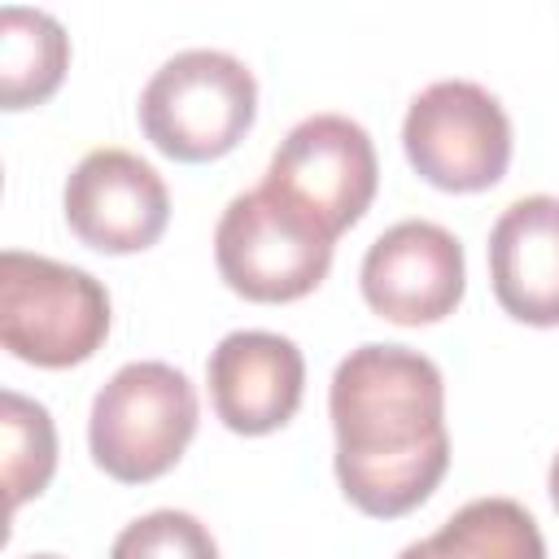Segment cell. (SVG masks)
I'll return each mask as SVG.
<instances>
[{"label":"cell","mask_w":559,"mask_h":559,"mask_svg":"<svg viewBox=\"0 0 559 559\" xmlns=\"http://www.w3.org/2000/svg\"><path fill=\"white\" fill-rule=\"evenodd\" d=\"M341 493L371 520L415 511L450 467L441 367L406 345L349 349L328 389Z\"/></svg>","instance_id":"cell-1"},{"label":"cell","mask_w":559,"mask_h":559,"mask_svg":"<svg viewBox=\"0 0 559 559\" xmlns=\"http://www.w3.org/2000/svg\"><path fill=\"white\" fill-rule=\"evenodd\" d=\"M332 249L336 236L266 179L231 197L214 227V262L223 284L262 306L314 293L328 280Z\"/></svg>","instance_id":"cell-2"},{"label":"cell","mask_w":559,"mask_h":559,"mask_svg":"<svg viewBox=\"0 0 559 559\" xmlns=\"http://www.w3.org/2000/svg\"><path fill=\"white\" fill-rule=\"evenodd\" d=\"M258 114L253 70L218 48L175 52L140 92V127L170 162H214L231 153Z\"/></svg>","instance_id":"cell-3"},{"label":"cell","mask_w":559,"mask_h":559,"mask_svg":"<svg viewBox=\"0 0 559 559\" xmlns=\"http://www.w3.org/2000/svg\"><path fill=\"white\" fill-rule=\"evenodd\" d=\"M109 336L105 284L44 253H0V341L31 367H79Z\"/></svg>","instance_id":"cell-4"},{"label":"cell","mask_w":559,"mask_h":559,"mask_svg":"<svg viewBox=\"0 0 559 559\" xmlns=\"http://www.w3.org/2000/svg\"><path fill=\"white\" fill-rule=\"evenodd\" d=\"M197 432V389L170 362L118 367L87 415V450L96 467L122 485L166 476Z\"/></svg>","instance_id":"cell-5"},{"label":"cell","mask_w":559,"mask_h":559,"mask_svg":"<svg viewBox=\"0 0 559 559\" xmlns=\"http://www.w3.org/2000/svg\"><path fill=\"white\" fill-rule=\"evenodd\" d=\"M402 148L419 179L441 192H485L511 166V118L472 79L424 87L402 118Z\"/></svg>","instance_id":"cell-6"},{"label":"cell","mask_w":559,"mask_h":559,"mask_svg":"<svg viewBox=\"0 0 559 559\" xmlns=\"http://www.w3.org/2000/svg\"><path fill=\"white\" fill-rule=\"evenodd\" d=\"M262 179L341 236L367 214L380 183V162L367 127L345 114H314L280 140Z\"/></svg>","instance_id":"cell-7"},{"label":"cell","mask_w":559,"mask_h":559,"mask_svg":"<svg viewBox=\"0 0 559 559\" xmlns=\"http://www.w3.org/2000/svg\"><path fill=\"white\" fill-rule=\"evenodd\" d=\"M362 301L402 328L441 323L454 314L467 288V262L454 231L428 218L393 223L371 240L358 266Z\"/></svg>","instance_id":"cell-8"},{"label":"cell","mask_w":559,"mask_h":559,"mask_svg":"<svg viewBox=\"0 0 559 559\" xmlns=\"http://www.w3.org/2000/svg\"><path fill=\"white\" fill-rule=\"evenodd\" d=\"M70 231L96 253H140L162 240L170 223V192L162 175L127 148H92L61 192Z\"/></svg>","instance_id":"cell-9"},{"label":"cell","mask_w":559,"mask_h":559,"mask_svg":"<svg viewBox=\"0 0 559 559\" xmlns=\"http://www.w3.org/2000/svg\"><path fill=\"white\" fill-rule=\"evenodd\" d=\"M205 380L223 428L240 437H266L297 415L306 389V358L280 332L240 328L210 349Z\"/></svg>","instance_id":"cell-10"},{"label":"cell","mask_w":559,"mask_h":559,"mask_svg":"<svg viewBox=\"0 0 559 559\" xmlns=\"http://www.w3.org/2000/svg\"><path fill=\"white\" fill-rule=\"evenodd\" d=\"M489 284L515 323L559 328V197H520L498 214Z\"/></svg>","instance_id":"cell-11"},{"label":"cell","mask_w":559,"mask_h":559,"mask_svg":"<svg viewBox=\"0 0 559 559\" xmlns=\"http://www.w3.org/2000/svg\"><path fill=\"white\" fill-rule=\"evenodd\" d=\"M397 559H546V542L515 498H472Z\"/></svg>","instance_id":"cell-12"},{"label":"cell","mask_w":559,"mask_h":559,"mask_svg":"<svg viewBox=\"0 0 559 559\" xmlns=\"http://www.w3.org/2000/svg\"><path fill=\"white\" fill-rule=\"evenodd\" d=\"M70 66V39L61 22L44 9L9 4L0 9V105L31 109L44 105Z\"/></svg>","instance_id":"cell-13"},{"label":"cell","mask_w":559,"mask_h":559,"mask_svg":"<svg viewBox=\"0 0 559 559\" xmlns=\"http://www.w3.org/2000/svg\"><path fill=\"white\" fill-rule=\"evenodd\" d=\"M57 472V432L44 402L13 389L0 393V476L9 489V511L39 498Z\"/></svg>","instance_id":"cell-14"},{"label":"cell","mask_w":559,"mask_h":559,"mask_svg":"<svg viewBox=\"0 0 559 559\" xmlns=\"http://www.w3.org/2000/svg\"><path fill=\"white\" fill-rule=\"evenodd\" d=\"M109 559H218V542L197 515L162 507L131 520L114 537Z\"/></svg>","instance_id":"cell-15"},{"label":"cell","mask_w":559,"mask_h":559,"mask_svg":"<svg viewBox=\"0 0 559 559\" xmlns=\"http://www.w3.org/2000/svg\"><path fill=\"white\" fill-rule=\"evenodd\" d=\"M546 489H550V502H555V511H559V454L550 459V476H546Z\"/></svg>","instance_id":"cell-16"},{"label":"cell","mask_w":559,"mask_h":559,"mask_svg":"<svg viewBox=\"0 0 559 559\" xmlns=\"http://www.w3.org/2000/svg\"><path fill=\"white\" fill-rule=\"evenodd\" d=\"M26 559H61V555H26Z\"/></svg>","instance_id":"cell-17"}]
</instances>
